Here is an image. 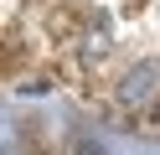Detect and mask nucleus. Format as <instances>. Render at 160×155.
Segmentation results:
<instances>
[{"instance_id":"nucleus-2","label":"nucleus","mask_w":160,"mask_h":155,"mask_svg":"<svg viewBox=\"0 0 160 155\" xmlns=\"http://www.w3.org/2000/svg\"><path fill=\"white\" fill-rule=\"evenodd\" d=\"M83 155H103V150H93V145H83Z\"/></svg>"},{"instance_id":"nucleus-1","label":"nucleus","mask_w":160,"mask_h":155,"mask_svg":"<svg viewBox=\"0 0 160 155\" xmlns=\"http://www.w3.org/2000/svg\"><path fill=\"white\" fill-rule=\"evenodd\" d=\"M150 93H155V67H150V62H139V67L119 83V98H124V103H145Z\"/></svg>"}]
</instances>
